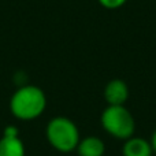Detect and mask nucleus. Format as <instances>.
Here are the masks:
<instances>
[{
  "instance_id": "f257e3e1",
  "label": "nucleus",
  "mask_w": 156,
  "mask_h": 156,
  "mask_svg": "<svg viewBox=\"0 0 156 156\" xmlns=\"http://www.w3.org/2000/svg\"><path fill=\"white\" fill-rule=\"evenodd\" d=\"M47 108L45 92L36 85L25 83L12 93L10 99V111L19 121H34L40 118Z\"/></svg>"
},
{
  "instance_id": "6e6552de",
  "label": "nucleus",
  "mask_w": 156,
  "mask_h": 156,
  "mask_svg": "<svg viewBox=\"0 0 156 156\" xmlns=\"http://www.w3.org/2000/svg\"><path fill=\"white\" fill-rule=\"evenodd\" d=\"M97 2L101 7L107 8V10H116L126 4L127 0H97Z\"/></svg>"
},
{
  "instance_id": "423d86ee",
  "label": "nucleus",
  "mask_w": 156,
  "mask_h": 156,
  "mask_svg": "<svg viewBox=\"0 0 156 156\" xmlns=\"http://www.w3.org/2000/svg\"><path fill=\"white\" fill-rule=\"evenodd\" d=\"M76 152L78 156H104L105 144L97 136H86L80 140Z\"/></svg>"
},
{
  "instance_id": "9d476101",
  "label": "nucleus",
  "mask_w": 156,
  "mask_h": 156,
  "mask_svg": "<svg viewBox=\"0 0 156 156\" xmlns=\"http://www.w3.org/2000/svg\"><path fill=\"white\" fill-rule=\"evenodd\" d=\"M149 143H151V147H152V149H154V155H156V129L154 130V133H152Z\"/></svg>"
},
{
  "instance_id": "f03ea898",
  "label": "nucleus",
  "mask_w": 156,
  "mask_h": 156,
  "mask_svg": "<svg viewBox=\"0 0 156 156\" xmlns=\"http://www.w3.org/2000/svg\"><path fill=\"white\" fill-rule=\"evenodd\" d=\"M45 137L49 145L62 154L76 151L81 140L80 129L76 122L66 116H55L48 122L45 127Z\"/></svg>"
},
{
  "instance_id": "20e7f679",
  "label": "nucleus",
  "mask_w": 156,
  "mask_h": 156,
  "mask_svg": "<svg viewBox=\"0 0 156 156\" xmlns=\"http://www.w3.org/2000/svg\"><path fill=\"white\" fill-rule=\"evenodd\" d=\"M129 86L121 78H114L108 81L103 92L107 105H125V103L129 99Z\"/></svg>"
},
{
  "instance_id": "39448f33",
  "label": "nucleus",
  "mask_w": 156,
  "mask_h": 156,
  "mask_svg": "<svg viewBox=\"0 0 156 156\" xmlns=\"http://www.w3.org/2000/svg\"><path fill=\"white\" fill-rule=\"evenodd\" d=\"M122 156H154V149L149 140L138 136H132L123 141Z\"/></svg>"
},
{
  "instance_id": "7ed1b4c3",
  "label": "nucleus",
  "mask_w": 156,
  "mask_h": 156,
  "mask_svg": "<svg viewBox=\"0 0 156 156\" xmlns=\"http://www.w3.org/2000/svg\"><path fill=\"white\" fill-rule=\"evenodd\" d=\"M100 125L110 137L121 141L136 133V119L126 105H107L100 115Z\"/></svg>"
},
{
  "instance_id": "1a4fd4ad",
  "label": "nucleus",
  "mask_w": 156,
  "mask_h": 156,
  "mask_svg": "<svg viewBox=\"0 0 156 156\" xmlns=\"http://www.w3.org/2000/svg\"><path fill=\"white\" fill-rule=\"evenodd\" d=\"M3 136H7V137H19V129L16 126H8L4 127V132H3Z\"/></svg>"
},
{
  "instance_id": "0eeeda50",
  "label": "nucleus",
  "mask_w": 156,
  "mask_h": 156,
  "mask_svg": "<svg viewBox=\"0 0 156 156\" xmlns=\"http://www.w3.org/2000/svg\"><path fill=\"white\" fill-rule=\"evenodd\" d=\"M26 149L21 137H7L2 136L0 138V156H25Z\"/></svg>"
}]
</instances>
